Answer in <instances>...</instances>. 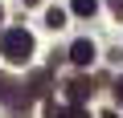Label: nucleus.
I'll list each match as a JSON object with an SVG mask.
<instances>
[{
    "label": "nucleus",
    "instance_id": "nucleus-1",
    "mask_svg": "<svg viewBox=\"0 0 123 118\" xmlns=\"http://www.w3.org/2000/svg\"><path fill=\"white\" fill-rule=\"evenodd\" d=\"M0 53H4V61L25 65L29 57H33V37H29L25 29H8L4 37H0Z\"/></svg>",
    "mask_w": 123,
    "mask_h": 118
},
{
    "label": "nucleus",
    "instance_id": "nucleus-2",
    "mask_svg": "<svg viewBox=\"0 0 123 118\" xmlns=\"http://www.w3.org/2000/svg\"><path fill=\"white\" fill-rule=\"evenodd\" d=\"M0 98H4L12 110H25V106H29V90L17 86V82H8V77H0Z\"/></svg>",
    "mask_w": 123,
    "mask_h": 118
},
{
    "label": "nucleus",
    "instance_id": "nucleus-3",
    "mask_svg": "<svg viewBox=\"0 0 123 118\" xmlns=\"http://www.w3.org/2000/svg\"><path fill=\"white\" fill-rule=\"evenodd\" d=\"M66 98H70L74 106H82V102L90 98V82H86V77H74V82H66Z\"/></svg>",
    "mask_w": 123,
    "mask_h": 118
},
{
    "label": "nucleus",
    "instance_id": "nucleus-4",
    "mask_svg": "<svg viewBox=\"0 0 123 118\" xmlns=\"http://www.w3.org/2000/svg\"><path fill=\"white\" fill-rule=\"evenodd\" d=\"M70 61H74V65H90V61H94V45H90V41H74V45H70Z\"/></svg>",
    "mask_w": 123,
    "mask_h": 118
},
{
    "label": "nucleus",
    "instance_id": "nucleus-5",
    "mask_svg": "<svg viewBox=\"0 0 123 118\" xmlns=\"http://www.w3.org/2000/svg\"><path fill=\"white\" fill-rule=\"evenodd\" d=\"M45 118H86V110H78V106H57V102H49V106H45Z\"/></svg>",
    "mask_w": 123,
    "mask_h": 118
},
{
    "label": "nucleus",
    "instance_id": "nucleus-6",
    "mask_svg": "<svg viewBox=\"0 0 123 118\" xmlns=\"http://www.w3.org/2000/svg\"><path fill=\"white\" fill-rule=\"evenodd\" d=\"M29 94H49V73H33V82H29Z\"/></svg>",
    "mask_w": 123,
    "mask_h": 118
},
{
    "label": "nucleus",
    "instance_id": "nucleus-7",
    "mask_svg": "<svg viewBox=\"0 0 123 118\" xmlns=\"http://www.w3.org/2000/svg\"><path fill=\"white\" fill-rule=\"evenodd\" d=\"M70 8H74L78 16H90V12L98 8V0H74V4H70Z\"/></svg>",
    "mask_w": 123,
    "mask_h": 118
},
{
    "label": "nucleus",
    "instance_id": "nucleus-8",
    "mask_svg": "<svg viewBox=\"0 0 123 118\" xmlns=\"http://www.w3.org/2000/svg\"><path fill=\"white\" fill-rule=\"evenodd\" d=\"M45 25L49 29H62V25H66V12H62V8H49L45 12Z\"/></svg>",
    "mask_w": 123,
    "mask_h": 118
},
{
    "label": "nucleus",
    "instance_id": "nucleus-9",
    "mask_svg": "<svg viewBox=\"0 0 123 118\" xmlns=\"http://www.w3.org/2000/svg\"><path fill=\"white\" fill-rule=\"evenodd\" d=\"M115 98H119V106H123V77L115 82Z\"/></svg>",
    "mask_w": 123,
    "mask_h": 118
},
{
    "label": "nucleus",
    "instance_id": "nucleus-10",
    "mask_svg": "<svg viewBox=\"0 0 123 118\" xmlns=\"http://www.w3.org/2000/svg\"><path fill=\"white\" fill-rule=\"evenodd\" d=\"M25 4H41V0H25Z\"/></svg>",
    "mask_w": 123,
    "mask_h": 118
},
{
    "label": "nucleus",
    "instance_id": "nucleus-11",
    "mask_svg": "<svg viewBox=\"0 0 123 118\" xmlns=\"http://www.w3.org/2000/svg\"><path fill=\"white\" fill-rule=\"evenodd\" d=\"M0 16H4V8H0Z\"/></svg>",
    "mask_w": 123,
    "mask_h": 118
}]
</instances>
